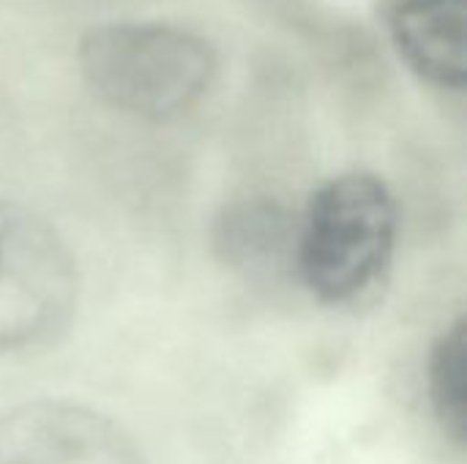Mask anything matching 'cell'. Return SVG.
<instances>
[{
	"label": "cell",
	"mask_w": 467,
	"mask_h": 464,
	"mask_svg": "<svg viewBox=\"0 0 467 464\" xmlns=\"http://www.w3.org/2000/svg\"><path fill=\"white\" fill-rule=\"evenodd\" d=\"M77 63L107 107L156 123L194 109L219 71L216 49L202 33L145 19L90 27L77 46Z\"/></svg>",
	"instance_id": "cell-1"
},
{
	"label": "cell",
	"mask_w": 467,
	"mask_h": 464,
	"mask_svg": "<svg viewBox=\"0 0 467 464\" xmlns=\"http://www.w3.org/2000/svg\"><path fill=\"white\" fill-rule=\"evenodd\" d=\"M397 224L394 194L378 175H337L298 219L293 268L320 304H353L386 273Z\"/></svg>",
	"instance_id": "cell-2"
},
{
	"label": "cell",
	"mask_w": 467,
	"mask_h": 464,
	"mask_svg": "<svg viewBox=\"0 0 467 464\" xmlns=\"http://www.w3.org/2000/svg\"><path fill=\"white\" fill-rule=\"evenodd\" d=\"M79 279L57 230L0 197V353L55 339L71 320Z\"/></svg>",
	"instance_id": "cell-3"
},
{
	"label": "cell",
	"mask_w": 467,
	"mask_h": 464,
	"mask_svg": "<svg viewBox=\"0 0 467 464\" xmlns=\"http://www.w3.org/2000/svg\"><path fill=\"white\" fill-rule=\"evenodd\" d=\"M0 464H145L112 418L74 402H33L0 418Z\"/></svg>",
	"instance_id": "cell-4"
},
{
	"label": "cell",
	"mask_w": 467,
	"mask_h": 464,
	"mask_svg": "<svg viewBox=\"0 0 467 464\" xmlns=\"http://www.w3.org/2000/svg\"><path fill=\"white\" fill-rule=\"evenodd\" d=\"M386 25L416 77L438 90L465 88V0H389Z\"/></svg>",
	"instance_id": "cell-5"
},
{
	"label": "cell",
	"mask_w": 467,
	"mask_h": 464,
	"mask_svg": "<svg viewBox=\"0 0 467 464\" xmlns=\"http://www.w3.org/2000/svg\"><path fill=\"white\" fill-rule=\"evenodd\" d=\"M298 219L268 197L233 202L216 222V249L222 260L241 271H276L293 265Z\"/></svg>",
	"instance_id": "cell-6"
},
{
	"label": "cell",
	"mask_w": 467,
	"mask_h": 464,
	"mask_svg": "<svg viewBox=\"0 0 467 464\" xmlns=\"http://www.w3.org/2000/svg\"><path fill=\"white\" fill-rule=\"evenodd\" d=\"M427 394L443 435L462 449L467 438L465 320H454L432 345L427 358Z\"/></svg>",
	"instance_id": "cell-7"
}]
</instances>
